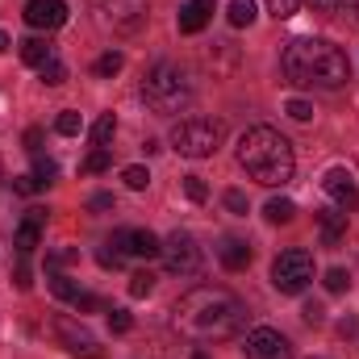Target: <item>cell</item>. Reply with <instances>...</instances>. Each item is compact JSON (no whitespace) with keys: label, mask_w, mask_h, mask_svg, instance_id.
Instances as JSON below:
<instances>
[{"label":"cell","mask_w":359,"mask_h":359,"mask_svg":"<svg viewBox=\"0 0 359 359\" xmlns=\"http://www.w3.org/2000/svg\"><path fill=\"white\" fill-rule=\"evenodd\" d=\"M55 130H59V134H63V138H76V134H80V130H84V117H80V113H76V109H63V113H59V117H55Z\"/></svg>","instance_id":"cell-22"},{"label":"cell","mask_w":359,"mask_h":359,"mask_svg":"<svg viewBox=\"0 0 359 359\" xmlns=\"http://www.w3.org/2000/svg\"><path fill=\"white\" fill-rule=\"evenodd\" d=\"M243 351H247V359H292V347H288V339H284L280 330H271V326H259V330H251Z\"/></svg>","instance_id":"cell-11"},{"label":"cell","mask_w":359,"mask_h":359,"mask_svg":"<svg viewBox=\"0 0 359 359\" xmlns=\"http://www.w3.org/2000/svg\"><path fill=\"white\" fill-rule=\"evenodd\" d=\"M309 8H318V13H339V8H347L351 0H305Z\"/></svg>","instance_id":"cell-39"},{"label":"cell","mask_w":359,"mask_h":359,"mask_svg":"<svg viewBox=\"0 0 359 359\" xmlns=\"http://www.w3.org/2000/svg\"><path fill=\"white\" fill-rule=\"evenodd\" d=\"M251 21H255V0H230V25L247 29Z\"/></svg>","instance_id":"cell-21"},{"label":"cell","mask_w":359,"mask_h":359,"mask_svg":"<svg viewBox=\"0 0 359 359\" xmlns=\"http://www.w3.org/2000/svg\"><path fill=\"white\" fill-rule=\"evenodd\" d=\"M243 322H247V305L230 288H217V284H201L172 305V330L192 343L234 339L243 330Z\"/></svg>","instance_id":"cell-1"},{"label":"cell","mask_w":359,"mask_h":359,"mask_svg":"<svg viewBox=\"0 0 359 359\" xmlns=\"http://www.w3.org/2000/svg\"><path fill=\"white\" fill-rule=\"evenodd\" d=\"M76 259H80V251H76V247H67V251H55V255L46 259V268L55 271V268H63V264H76Z\"/></svg>","instance_id":"cell-37"},{"label":"cell","mask_w":359,"mask_h":359,"mask_svg":"<svg viewBox=\"0 0 359 359\" xmlns=\"http://www.w3.org/2000/svg\"><path fill=\"white\" fill-rule=\"evenodd\" d=\"M25 21L34 29H59L67 21V4L63 0H29L25 4Z\"/></svg>","instance_id":"cell-13"},{"label":"cell","mask_w":359,"mask_h":359,"mask_svg":"<svg viewBox=\"0 0 359 359\" xmlns=\"http://www.w3.org/2000/svg\"><path fill=\"white\" fill-rule=\"evenodd\" d=\"M226 138V121L222 117H184L172 126V147L184 159H205L222 147Z\"/></svg>","instance_id":"cell-5"},{"label":"cell","mask_w":359,"mask_h":359,"mask_svg":"<svg viewBox=\"0 0 359 359\" xmlns=\"http://www.w3.org/2000/svg\"><path fill=\"white\" fill-rule=\"evenodd\" d=\"M280 67H284L288 84H297V88H343L351 80V59L326 38L288 42Z\"/></svg>","instance_id":"cell-2"},{"label":"cell","mask_w":359,"mask_h":359,"mask_svg":"<svg viewBox=\"0 0 359 359\" xmlns=\"http://www.w3.org/2000/svg\"><path fill=\"white\" fill-rule=\"evenodd\" d=\"M38 147H42V130L34 126V130H25V151H34V155H38Z\"/></svg>","instance_id":"cell-41"},{"label":"cell","mask_w":359,"mask_h":359,"mask_svg":"<svg viewBox=\"0 0 359 359\" xmlns=\"http://www.w3.org/2000/svg\"><path fill=\"white\" fill-rule=\"evenodd\" d=\"M155 292V276L151 271H134L130 276V297H151Z\"/></svg>","instance_id":"cell-26"},{"label":"cell","mask_w":359,"mask_h":359,"mask_svg":"<svg viewBox=\"0 0 359 359\" xmlns=\"http://www.w3.org/2000/svg\"><path fill=\"white\" fill-rule=\"evenodd\" d=\"M322 188H326V196H330L343 213H351L359 205V180H355V172H347V168H330V172L322 176Z\"/></svg>","instance_id":"cell-12"},{"label":"cell","mask_w":359,"mask_h":359,"mask_svg":"<svg viewBox=\"0 0 359 359\" xmlns=\"http://www.w3.org/2000/svg\"><path fill=\"white\" fill-rule=\"evenodd\" d=\"M55 339L72 351V355H80V359H96V334H92L84 322H76V318H67V313H59L55 322Z\"/></svg>","instance_id":"cell-10"},{"label":"cell","mask_w":359,"mask_h":359,"mask_svg":"<svg viewBox=\"0 0 359 359\" xmlns=\"http://www.w3.org/2000/svg\"><path fill=\"white\" fill-rule=\"evenodd\" d=\"M34 176L42 180V188H46L50 180L59 176V168H55V159H42V155H38V159H34Z\"/></svg>","instance_id":"cell-33"},{"label":"cell","mask_w":359,"mask_h":359,"mask_svg":"<svg viewBox=\"0 0 359 359\" xmlns=\"http://www.w3.org/2000/svg\"><path fill=\"white\" fill-rule=\"evenodd\" d=\"M322 318H326V313H322V305H305V322H309V326H318Z\"/></svg>","instance_id":"cell-42"},{"label":"cell","mask_w":359,"mask_h":359,"mask_svg":"<svg viewBox=\"0 0 359 359\" xmlns=\"http://www.w3.org/2000/svg\"><path fill=\"white\" fill-rule=\"evenodd\" d=\"M288 117L292 121H309L313 117V104L309 100H288Z\"/></svg>","instance_id":"cell-36"},{"label":"cell","mask_w":359,"mask_h":359,"mask_svg":"<svg viewBox=\"0 0 359 359\" xmlns=\"http://www.w3.org/2000/svg\"><path fill=\"white\" fill-rule=\"evenodd\" d=\"M92 21L109 34H138L147 25V0H88Z\"/></svg>","instance_id":"cell-6"},{"label":"cell","mask_w":359,"mask_h":359,"mask_svg":"<svg viewBox=\"0 0 359 359\" xmlns=\"http://www.w3.org/2000/svg\"><path fill=\"white\" fill-rule=\"evenodd\" d=\"M50 292H55L59 301H72V305H76V297H80L84 288H80L72 276H59V271H55V276H50Z\"/></svg>","instance_id":"cell-20"},{"label":"cell","mask_w":359,"mask_h":359,"mask_svg":"<svg viewBox=\"0 0 359 359\" xmlns=\"http://www.w3.org/2000/svg\"><path fill=\"white\" fill-rule=\"evenodd\" d=\"M184 192H188L192 205H205V201H209V188H205V180L201 176H184Z\"/></svg>","instance_id":"cell-27"},{"label":"cell","mask_w":359,"mask_h":359,"mask_svg":"<svg viewBox=\"0 0 359 359\" xmlns=\"http://www.w3.org/2000/svg\"><path fill=\"white\" fill-rule=\"evenodd\" d=\"M113 134H117V117H113V113L96 117V126H92V142H96V147H109Z\"/></svg>","instance_id":"cell-23"},{"label":"cell","mask_w":359,"mask_h":359,"mask_svg":"<svg viewBox=\"0 0 359 359\" xmlns=\"http://www.w3.org/2000/svg\"><path fill=\"white\" fill-rule=\"evenodd\" d=\"M309 280H313V255H309V251H301V247L284 251V255L271 264V284H276L284 297L305 292V288H309Z\"/></svg>","instance_id":"cell-7"},{"label":"cell","mask_w":359,"mask_h":359,"mask_svg":"<svg viewBox=\"0 0 359 359\" xmlns=\"http://www.w3.org/2000/svg\"><path fill=\"white\" fill-rule=\"evenodd\" d=\"M0 50H8V34L4 29H0Z\"/></svg>","instance_id":"cell-43"},{"label":"cell","mask_w":359,"mask_h":359,"mask_svg":"<svg viewBox=\"0 0 359 359\" xmlns=\"http://www.w3.org/2000/svg\"><path fill=\"white\" fill-rule=\"evenodd\" d=\"M109 163H113L109 147H96L88 159H84V176H100V172H109Z\"/></svg>","instance_id":"cell-25"},{"label":"cell","mask_w":359,"mask_h":359,"mask_svg":"<svg viewBox=\"0 0 359 359\" xmlns=\"http://www.w3.org/2000/svg\"><path fill=\"white\" fill-rule=\"evenodd\" d=\"M121 180H126V188L142 192V188L151 184V172H147V168H126V172H121Z\"/></svg>","instance_id":"cell-29"},{"label":"cell","mask_w":359,"mask_h":359,"mask_svg":"<svg viewBox=\"0 0 359 359\" xmlns=\"http://www.w3.org/2000/svg\"><path fill=\"white\" fill-rule=\"evenodd\" d=\"M297 8H301V0H268V13L276 17V21H288Z\"/></svg>","instance_id":"cell-31"},{"label":"cell","mask_w":359,"mask_h":359,"mask_svg":"<svg viewBox=\"0 0 359 359\" xmlns=\"http://www.w3.org/2000/svg\"><path fill=\"white\" fill-rule=\"evenodd\" d=\"M217 259H222L226 271H247L251 268V247H247L243 238H226V243L217 247Z\"/></svg>","instance_id":"cell-17"},{"label":"cell","mask_w":359,"mask_h":359,"mask_svg":"<svg viewBox=\"0 0 359 359\" xmlns=\"http://www.w3.org/2000/svg\"><path fill=\"white\" fill-rule=\"evenodd\" d=\"M226 209H230V213H238V217H247V209H251V201H247V192H238V188H230V192H226Z\"/></svg>","instance_id":"cell-32"},{"label":"cell","mask_w":359,"mask_h":359,"mask_svg":"<svg viewBox=\"0 0 359 359\" xmlns=\"http://www.w3.org/2000/svg\"><path fill=\"white\" fill-rule=\"evenodd\" d=\"M42 226H46V209H25V217L17 226V251L21 255H29L42 243Z\"/></svg>","instance_id":"cell-14"},{"label":"cell","mask_w":359,"mask_h":359,"mask_svg":"<svg viewBox=\"0 0 359 359\" xmlns=\"http://www.w3.org/2000/svg\"><path fill=\"white\" fill-rule=\"evenodd\" d=\"M21 59H25L29 67H38V72H42V67L55 59V46H50L46 38H25V42H21Z\"/></svg>","instance_id":"cell-18"},{"label":"cell","mask_w":359,"mask_h":359,"mask_svg":"<svg viewBox=\"0 0 359 359\" xmlns=\"http://www.w3.org/2000/svg\"><path fill=\"white\" fill-rule=\"evenodd\" d=\"M13 280H17V288H29L34 280H29V264H25V255L17 259V268H13Z\"/></svg>","instance_id":"cell-40"},{"label":"cell","mask_w":359,"mask_h":359,"mask_svg":"<svg viewBox=\"0 0 359 359\" xmlns=\"http://www.w3.org/2000/svg\"><path fill=\"white\" fill-rule=\"evenodd\" d=\"M318 226H322V243L326 247H339L343 238H347V213L334 205V209H322L318 213Z\"/></svg>","instance_id":"cell-16"},{"label":"cell","mask_w":359,"mask_h":359,"mask_svg":"<svg viewBox=\"0 0 359 359\" xmlns=\"http://www.w3.org/2000/svg\"><path fill=\"white\" fill-rule=\"evenodd\" d=\"M238 163H243L247 176L259 180V184H268V188L292 180V168H297L288 138H284L280 130H271V126H251V130L238 138Z\"/></svg>","instance_id":"cell-3"},{"label":"cell","mask_w":359,"mask_h":359,"mask_svg":"<svg viewBox=\"0 0 359 359\" xmlns=\"http://www.w3.org/2000/svg\"><path fill=\"white\" fill-rule=\"evenodd\" d=\"M121 67H126V55H121V50H109V55H100V59L92 63L96 76H117Z\"/></svg>","instance_id":"cell-24"},{"label":"cell","mask_w":359,"mask_h":359,"mask_svg":"<svg viewBox=\"0 0 359 359\" xmlns=\"http://www.w3.org/2000/svg\"><path fill=\"white\" fill-rule=\"evenodd\" d=\"M159 255H163V268L172 271V276H196V271H201V264H205V251H201V243H196L188 230L168 234Z\"/></svg>","instance_id":"cell-8"},{"label":"cell","mask_w":359,"mask_h":359,"mask_svg":"<svg viewBox=\"0 0 359 359\" xmlns=\"http://www.w3.org/2000/svg\"><path fill=\"white\" fill-rule=\"evenodd\" d=\"M264 213H268L271 226H288V222L297 217V205H292V201H284V196H271L268 205H264Z\"/></svg>","instance_id":"cell-19"},{"label":"cell","mask_w":359,"mask_h":359,"mask_svg":"<svg viewBox=\"0 0 359 359\" xmlns=\"http://www.w3.org/2000/svg\"><path fill=\"white\" fill-rule=\"evenodd\" d=\"M38 188H42V180L34 176V172H29V176H17V180H13V192H21V196H34Z\"/></svg>","instance_id":"cell-34"},{"label":"cell","mask_w":359,"mask_h":359,"mask_svg":"<svg viewBox=\"0 0 359 359\" xmlns=\"http://www.w3.org/2000/svg\"><path fill=\"white\" fill-rule=\"evenodd\" d=\"M351 8H355V17H359V0H351Z\"/></svg>","instance_id":"cell-44"},{"label":"cell","mask_w":359,"mask_h":359,"mask_svg":"<svg viewBox=\"0 0 359 359\" xmlns=\"http://www.w3.org/2000/svg\"><path fill=\"white\" fill-rule=\"evenodd\" d=\"M109 326H113V334H126V330L134 326V318H130L126 309H109Z\"/></svg>","instance_id":"cell-35"},{"label":"cell","mask_w":359,"mask_h":359,"mask_svg":"<svg viewBox=\"0 0 359 359\" xmlns=\"http://www.w3.org/2000/svg\"><path fill=\"white\" fill-rule=\"evenodd\" d=\"M109 247H113V255H121V259H155L159 251H163V243H159V234H151V230H117L113 238H109Z\"/></svg>","instance_id":"cell-9"},{"label":"cell","mask_w":359,"mask_h":359,"mask_svg":"<svg viewBox=\"0 0 359 359\" xmlns=\"http://www.w3.org/2000/svg\"><path fill=\"white\" fill-rule=\"evenodd\" d=\"M113 205H117V201H113V192H96V196L88 201V209H92V213H109Z\"/></svg>","instance_id":"cell-38"},{"label":"cell","mask_w":359,"mask_h":359,"mask_svg":"<svg viewBox=\"0 0 359 359\" xmlns=\"http://www.w3.org/2000/svg\"><path fill=\"white\" fill-rule=\"evenodd\" d=\"M142 96H147V104L155 113H180L192 100V84H188V76L180 72L176 63H155L142 76Z\"/></svg>","instance_id":"cell-4"},{"label":"cell","mask_w":359,"mask_h":359,"mask_svg":"<svg viewBox=\"0 0 359 359\" xmlns=\"http://www.w3.org/2000/svg\"><path fill=\"white\" fill-rule=\"evenodd\" d=\"M213 21V0H188L180 8V34H201Z\"/></svg>","instance_id":"cell-15"},{"label":"cell","mask_w":359,"mask_h":359,"mask_svg":"<svg viewBox=\"0 0 359 359\" xmlns=\"http://www.w3.org/2000/svg\"><path fill=\"white\" fill-rule=\"evenodd\" d=\"M347 288H351V276H347L343 268L326 271V292H347Z\"/></svg>","instance_id":"cell-30"},{"label":"cell","mask_w":359,"mask_h":359,"mask_svg":"<svg viewBox=\"0 0 359 359\" xmlns=\"http://www.w3.org/2000/svg\"><path fill=\"white\" fill-rule=\"evenodd\" d=\"M38 76H42V84H50V88H59V84L67 80V67H63L59 59H50V63H46L42 72H38Z\"/></svg>","instance_id":"cell-28"}]
</instances>
